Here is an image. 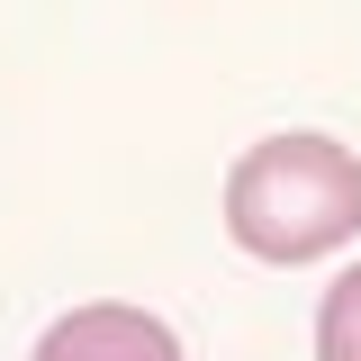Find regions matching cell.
<instances>
[{
	"label": "cell",
	"instance_id": "cell-1",
	"mask_svg": "<svg viewBox=\"0 0 361 361\" xmlns=\"http://www.w3.org/2000/svg\"><path fill=\"white\" fill-rule=\"evenodd\" d=\"M226 235L253 262H325L361 235V154L316 127L262 135L226 172Z\"/></svg>",
	"mask_w": 361,
	"mask_h": 361
},
{
	"label": "cell",
	"instance_id": "cell-2",
	"mask_svg": "<svg viewBox=\"0 0 361 361\" xmlns=\"http://www.w3.org/2000/svg\"><path fill=\"white\" fill-rule=\"evenodd\" d=\"M37 361H190V353H180V334L163 325V316L99 298V307L54 316V325L37 334Z\"/></svg>",
	"mask_w": 361,
	"mask_h": 361
},
{
	"label": "cell",
	"instance_id": "cell-3",
	"mask_svg": "<svg viewBox=\"0 0 361 361\" xmlns=\"http://www.w3.org/2000/svg\"><path fill=\"white\" fill-rule=\"evenodd\" d=\"M316 361H361V262L316 298Z\"/></svg>",
	"mask_w": 361,
	"mask_h": 361
}]
</instances>
